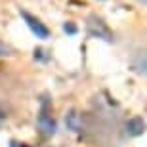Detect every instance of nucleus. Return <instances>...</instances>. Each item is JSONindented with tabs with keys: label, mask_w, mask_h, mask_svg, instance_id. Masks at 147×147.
<instances>
[{
	"label": "nucleus",
	"mask_w": 147,
	"mask_h": 147,
	"mask_svg": "<svg viewBox=\"0 0 147 147\" xmlns=\"http://www.w3.org/2000/svg\"><path fill=\"white\" fill-rule=\"evenodd\" d=\"M36 124H38V130H40V134H42L44 138H52L55 134V130H57L54 117L50 115V101L46 98L42 99V109H40V113H38Z\"/></svg>",
	"instance_id": "obj_1"
},
{
	"label": "nucleus",
	"mask_w": 147,
	"mask_h": 147,
	"mask_svg": "<svg viewBox=\"0 0 147 147\" xmlns=\"http://www.w3.org/2000/svg\"><path fill=\"white\" fill-rule=\"evenodd\" d=\"M86 29L90 36L94 38H103L105 42H113V33H111V29L107 27V23L98 16H90L86 19Z\"/></svg>",
	"instance_id": "obj_2"
},
{
	"label": "nucleus",
	"mask_w": 147,
	"mask_h": 147,
	"mask_svg": "<svg viewBox=\"0 0 147 147\" xmlns=\"http://www.w3.org/2000/svg\"><path fill=\"white\" fill-rule=\"evenodd\" d=\"M21 17L25 19V23H27V27L33 31V34H36V38H48L50 36V29L44 25L38 17L31 16L29 11H21Z\"/></svg>",
	"instance_id": "obj_3"
},
{
	"label": "nucleus",
	"mask_w": 147,
	"mask_h": 147,
	"mask_svg": "<svg viewBox=\"0 0 147 147\" xmlns=\"http://www.w3.org/2000/svg\"><path fill=\"white\" fill-rule=\"evenodd\" d=\"M65 124H67V128L71 132H75V134H80L82 132V117L78 115V111H69L67 113V117H65Z\"/></svg>",
	"instance_id": "obj_4"
},
{
	"label": "nucleus",
	"mask_w": 147,
	"mask_h": 147,
	"mask_svg": "<svg viewBox=\"0 0 147 147\" xmlns=\"http://www.w3.org/2000/svg\"><path fill=\"white\" fill-rule=\"evenodd\" d=\"M126 132H128V136H142L145 132V122L142 117H132L126 122Z\"/></svg>",
	"instance_id": "obj_5"
},
{
	"label": "nucleus",
	"mask_w": 147,
	"mask_h": 147,
	"mask_svg": "<svg viewBox=\"0 0 147 147\" xmlns=\"http://www.w3.org/2000/svg\"><path fill=\"white\" fill-rule=\"evenodd\" d=\"M132 67L140 73H145L147 75V52H140L136 55V59L132 61Z\"/></svg>",
	"instance_id": "obj_6"
},
{
	"label": "nucleus",
	"mask_w": 147,
	"mask_h": 147,
	"mask_svg": "<svg viewBox=\"0 0 147 147\" xmlns=\"http://www.w3.org/2000/svg\"><path fill=\"white\" fill-rule=\"evenodd\" d=\"M63 31H65L67 34H75L76 33V27L73 25V23H65V25H63Z\"/></svg>",
	"instance_id": "obj_7"
},
{
	"label": "nucleus",
	"mask_w": 147,
	"mask_h": 147,
	"mask_svg": "<svg viewBox=\"0 0 147 147\" xmlns=\"http://www.w3.org/2000/svg\"><path fill=\"white\" fill-rule=\"evenodd\" d=\"M11 54V50L8 48V46H4V44L0 42V55H10Z\"/></svg>",
	"instance_id": "obj_8"
},
{
	"label": "nucleus",
	"mask_w": 147,
	"mask_h": 147,
	"mask_svg": "<svg viewBox=\"0 0 147 147\" xmlns=\"http://www.w3.org/2000/svg\"><path fill=\"white\" fill-rule=\"evenodd\" d=\"M10 147H29V145H25V143H19V142H11Z\"/></svg>",
	"instance_id": "obj_9"
},
{
	"label": "nucleus",
	"mask_w": 147,
	"mask_h": 147,
	"mask_svg": "<svg viewBox=\"0 0 147 147\" xmlns=\"http://www.w3.org/2000/svg\"><path fill=\"white\" fill-rule=\"evenodd\" d=\"M2 120H6V113L4 111H0V122H2Z\"/></svg>",
	"instance_id": "obj_10"
},
{
	"label": "nucleus",
	"mask_w": 147,
	"mask_h": 147,
	"mask_svg": "<svg viewBox=\"0 0 147 147\" xmlns=\"http://www.w3.org/2000/svg\"><path fill=\"white\" fill-rule=\"evenodd\" d=\"M140 2H143V4H147V0H140Z\"/></svg>",
	"instance_id": "obj_11"
}]
</instances>
